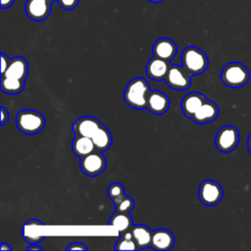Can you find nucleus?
<instances>
[{
  "label": "nucleus",
  "mask_w": 251,
  "mask_h": 251,
  "mask_svg": "<svg viewBox=\"0 0 251 251\" xmlns=\"http://www.w3.org/2000/svg\"><path fill=\"white\" fill-rule=\"evenodd\" d=\"M165 80L175 90H186L191 84V75L182 66L170 65Z\"/></svg>",
  "instance_id": "nucleus-8"
},
{
  "label": "nucleus",
  "mask_w": 251,
  "mask_h": 251,
  "mask_svg": "<svg viewBox=\"0 0 251 251\" xmlns=\"http://www.w3.org/2000/svg\"><path fill=\"white\" fill-rule=\"evenodd\" d=\"M26 250L27 251H30V250H42V247H40L37 243H31L29 246L26 247Z\"/></svg>",
  "instance_id": "nucleus-32"
},
{
  "label": "nucleus",
  "mask_w": 251,
  "mask_h": 251,
  "mask_svg": "<svg viewBox=\"0 0 251 251\" xmlns=\"http://www.w3.org/2000/svg\"><path fill=\"white\" fill-rule=\"evenodd\" d=\"M102 124L94 117L83 116L73 124V131L75 135L92 137Z\"/></svg>",
  "instance_id": "nucleus-11"
},
{
  "label": "nucleus",
  "mask_w": 251,
  "mask_h": 251,
  "mask_svg": "<svg viewBox=\"0 0 251 251\" xmlns=\"http://www.w3.org/2000/svg\"><path fill=\"white\" fill-rule=\"evenodd\" d=\"M206 97L200 92H189L187 93L180 102V107L182 113L185 117L191 119L195 112L201 107V105L206 101Z\"/></svg>",
  "instance_id": "nucleus-16"
},
{
  "label": "nucleus",
  "mask_w": 251,
  "mask_h": 251,
  "mask_svg": "<svg viewBox=\"0 0 251 251\" xmlns=\"http://www.w3.org/2000/svg\"><path fill=\"white\" fill-rule=\"evenodd\" d=\"M107 194L109 196V198H111L112 200H115L116 198L126 194L125 193V188L124 185L119 183V182H113L108 186L107 189Z\"/></svg>",
  "instance_id": "nucleus-25"
},
{
  "label": "nucleus",
  "mask_w": 251,
  "mask_h": 251,
  "mask_svg": "<svg viewBox=\"0 0 251 251\" xmlns=\"http://www.w3.org/2000/svg\"><path fill=\"white\" fill-rule=\"evenodd\" d=\"M14 1H15V0H1L0 7H1L2 9L9 8V7H11V6L14 4Z\"/></svg>",
  "instance_id": "nucleus-31"
},
{
  "label": "nucleus",
  "mask_w": 251,
  "mask_h": 251,
  "mask_svg": "<svg viewBox=\"0 0 251 251\" xmlns=\"http://www.w3.org/2000/svg\"><path fill=\"white\" fill-rule=\"evenodd\" d=\"M247 147H248V151L251 154V133L248 136V140H247Z\"/></svg>",
  "instance_id": "nucleus-34"
},
{
  "label": "nucleus",
  "mask_w": 251,
  "mask_h": 251,
  "mask_svg": "<svg viewBox=\"0 0 251 251\" xmlns=\"http://www.w3.org/2000/svg\"><path fill=\"white\" fill-rule=\"evenodd\" d=\"M72 149L74 154L79 159L86 156L95 150V145L91 137L75 135L72 142Z\"/></svg>",
  "instance_id": "nucleus-19"
},
{
  "label": "nucleus",
  "mask_w": 251,
  "mask_h": 251,
  "mask_svg": "<svg viewBox=\"0 0 251 251\" xmlns=\"http://www.w3.org/2000/svg\"><path fill=\"white\" fill-rule=\"evenodd\" d=\"M9 120V112L5 107H1V126H4Z\"/></svg>",
  "instance_id": "nucleus-29"
},
{
  "label": "nucleus",
  "mask_w": 251,
  "mask_h": 251,
  "mask_svg": "<svg viewBox=\"0 0 251 251\" xmlns=\"http://www.w3.org/2000/svg\"><path fill=\"white\" fill-rule=\"evenodd\" d=\"M46 1H48V2H50V3H51V2H53L54 0H46Z\"/></svg>",
  "instance_id": "nucleus-36"
},
{
  "label": "nucleus",
  "mask_w": 251,
  "mask_h": 251,
  "mask_svg": "<svg viewBox=\"0 0 251 251\" xmlns=\"http://www.w3.org/2000/svg\"><path fill=\"white\" fill-rule=\"evenodd\" d=\"M132 238L137 243L139 249H144L151 246L153 231L144 225H133L131 229Z\"/></svg>",
  "instance_id": "nucleus-18"
},
{
  "label": "nucleus",
  "mask_w": 251,
  "mask_h": 251,
  "mask_svg": "<svg viewBox=\"0 0 251 251\" xmlns=\"http://www.w3.org/2000/svg\"><path fill=\"white\" fill-rule=\"evenodd\" d=\"M175 244V236L172 231L165 228L153 230L151 248L157 251H168Z\"/></svg>",
  "instance_id": "nucleus-15"
},
{
  "label": "nucleus",
  "mask_w": 251,
  "mask_h": 251,
  "mask_svg": "<svg viewBox=\"0 0 251 251\" xmlns=\"http://www.w3.org/2000/svg\"><path fill=\"white\" fill-rule=\"evenodd\" d=\"M108 225L115 226L118 229L120 235H122L131 229L133 223L129 213L116 211V213L111 216Z\"/></svg>",
  "instance_id": "nucleus-20"
},
{
  "label": "nucleus",
  "mask_w": 251,
  "mask_h": 251,
  "mask_svg": "<svg viewBox=\"0 0 251 251\" xmlns=\"http://www.w3.org/2000/svg\"><path fill=\"white\" fill-rule=\"evenodd\" d=\"M27 74H28V65L26 60L23 57H15L11 59L7 70L3 74H1V76L25 79L27 76Z\"/></svg>",
  "instance_id": "nucleus-17"
},
{
  "label": "nucleus",
  "mask_w": 251,
  "mask_h": 251,
  "mask_svg": "<svg viewBox=\"0 0 251 251\" xmlns=\"http://www.w3.org/2000/svg\"><path fill=\"white\" fill-rule=\"evenodd\" d=\"M240 135L238 129L234 126H224L215 136V145L217 149L223 153L232 152L238 145Z\"/></svg>",
  "instance_id": "nucleus-5"
},
{
  "label": "nucleus",
  "mask_w": 251,
  "mask_h": 251,
  "mask_svg": "<svg viewBox=\"0 0 251 251\" xmlns=\"http://www.w3.org/2000/svg\"><path fill=\"white\" fill-rule=\"evenodd\" d=\"M170 65L168 61L153 56L146 65V75L153 80H164L167 77Z\"/></svg>",
  "instance_id": "nucleus-14"
},
{
  "label": "nucleus",
  "mask_w": 251,
  "mask_h": 251,
  "mask_svg": "<svg viewBox=\"0 0 251 251\" xmlns=\"http://www.w3.org/2000/svg\"><path fill=\"white\" fill-rule=\"evenodd\" d=\"M152 52L155 57H158L170 62L176 57L177 52V47L175 41H173L172 39L167 37H162L157 39L154 42L152 47Z\"/></svg>",
  "instance_id": "nucleus-12"
},
{
  "label": "nucleus",
  "mask_w": 251,
  "mask_h": 251,
  "mask_svg": "<svg viewBox=\"0 0 251 251\" xmlns=\"http://www.w3.org/2000/svg\"><path fill=\"white\" fill-rule=\"evenodd\" d=\"M0 249H1V251H12V247L10 245H8L7 243H5V242L1 243Z\"/></svg>",
  "instance_id": "nucleus-33"
},
{
  "label": "nucleus",
  "mask_w": 251,
  "mask_h": 251,
  "mask_svg": "<svg viewBox=\"0 0 251 251\" xmlns=\"http://www.w3.org/2000/svg\"><path fill=\"white\" fill-rule=\"evenodd\" d=\"M221 79L229 88H239L249 81L250 73L243 64L231 62L223 68Z\"/></svg>",
  "instance_id": "nucleus-4"
},
{
  "label": "nucleus",
  "mask_w": 251,
  "mask_h": 251,
  "mask_svg": "<svg viewBox=\"0 0 251 251\" xmlns=\"http://www.w3.org/2000/svg\"><path fill=\"white\" fill-rule=\"evenodd\" d=\"M181 64L191 75H197L207 70L209 60L203 50L195 46H188L182 51Z\"/></svg>",
  "instance_id": "nucleus-3"
},
{
  "label": "nucleus",
  "mask_w": 251,
  "mask_h": 251,
  "mask_svg": "<svg viewBox=\"0 0 251 251\" xmlns=\"http://www.w3.org/2000/svg\"><path fill=\"white\" fill-rule=\"evenodd\" d=\"M66 250H87V246L81 242H73L66 247Z\"/></svg>",
  "instance_id": "nucleus-27"
},
{
  "label": "nucleus",
  "mask_w": 251,
  "mask_h": 251,
  "mask_svg": "<svg viewBox=\"0 0 251 251\" xmlns=\"http://www.w3.org/2000/svg\"><path fill=\"white\" fill-rule=\"evenodd\" d=\"M16 126L18 129L27 135H33L39 133L45 126L44 116L31 109L22 110L17 114Z\"/></svg>",
  "instance_id": "nucleus-2"
},
{
  "label": "nucleus",
  "mask_w": 251,
  "mask_h": 251,
  "mask_svg": "<svg viewBox=\"0 0 251 251\" xmlns=\"http://www.w3.org/2000/svg\"><path fill=\"white\" fill-rule=\"evenodd\" d=\"M107 162L103 152L94 150L86 156L80 158L79 167L81 172L88 176L94 177L102 174L106 168Z\"/></svg>",
  "instance_id": "nucleus-6"
},
{
  "label": "nucleus",
  "mask_w": 251,
  "mask_h": 251,
  "mask_svg": "<svg viewBox=\"0 0 251 251\" xmlns=\"http://www.w3.org/2000/svg\"><path fill=\"white\" fill-rule=\"evenodd\" d=\"M91 138L95 145V149L101 152L108 150L111 147L113 141L110 130L103 125L97 129Z\"/></svg>",
  "instance_id": "nucleus-21"
},
{
  "label": "nucleus",
  "mask_w": 251,
  "mask_h": 251,
  "mask_svg": "<svg viewBox=\"0 0 251 251\" xmlns=\"http://www.w3.org/2000/svg\"><path fill=\"white\" fill-rule=\"evenodd\" d=\"M219 116V107L218 105L211 101L206 100L201 107L195 112V114L191 117V120L199 125L208 124L214 122Z\"/></svg>",
  "instance_id": "nucleus-13"
},
{
  "label": "nucleus",
  "mask_w": 251,
  "mask_h": 251,
  "mask_svg": "<svg viewBox=\"0 0 251 251\" xmlns=\"http://www.w3.org/2000/svg\"><path fill=\"white\" fill-rule=\"evenodd\" d=\"M170 107V98L159 90H150L147 96V109L154 115H162Z\"/></svg>",
  "instance_id": "nucleus-10"
},
{
  "label": "nucleus",
  "mask_w": 251,
  "mask_h": 251,
  "mask_svg": "<svg viewBox=\"0 0 251 251\" xmlns=\"http://www.w3.org/2000/svg\"><path fill=\"white\" fill-rule=\"evenodd\" d=\"M44 226V223H42L41 221L36 220V219H31V220H28L25 224V226Z\"/></svg>",
  "instance_id": "nucleus-30"
},
{
  "label": "nucleus",
  "mask_w": 251,
  "mask_h": 251,
  "mask_svg": "<svg viewBox=\"0 0 251 251\" xmlns=\"http://www.w3.org/2000/svg\"><path fill=\"white\" fill-rule=\"evenodd\" d=\"M150 86L145 78L135 77L126 86L124 91V100L131 108L143 110L147 107V96Z\"/></svg>",
  "instance_id": "nucleus-1"
},
{
  "label": "nucleus",
  "mask_w": 251,
  "mask_h": 251,
  "mask_svg": "<svg viewBox=\"0 0 251 251\" xmlns=\"http://www.w3.org/2000/svg\"><path fill=\"white\" fill-rule=\"evenodd\" d=\"M139 247L137 243L132 238L131 231H127L122 235L116 242L115 250H138Z\"/></svg>",
  "instance_id": "nucleus-23"
},
{
  "label": "nucleus",
  "mask_w": 251,
  "mask_h": 251,
  "mask_svg": "<svg viewBox=\"0 0 251 251\" xmlns=\"http://www.w3.org/2000/svg\"><path fill=\"white\" fill-rule=\"evenodd\" d=\"M25 10L29 19L35 22H41L49 17L51 3L46 0H26Z\"/></svg>",
  "instance_id": "nucleus-9"
},
{
  "label": "nucleus",
  "mask_w": 251,
  "mask_h": 251,
  "mask_svg": "<svg viewBox=\"0 0 251 251\" xmlns=\"http://www.w3.org/2000/svg\"><path fill=\"white\" fill-rule=\"evenodd\" d=\"M223 187L216 180L205 179L199 185L198 197L206 206H215L219 204L223 198Z\"/></svg>",
  "instance_id": "nucleus-7"
},
{
  "label": "nucleus",
  "mask_w": 251,
  "mask_h": 251,
  "mask_svg": "<svg viewBox=\"0 0 251 251\" xmlns=\"http://www.w3.org/2000/svg\"><path fill=\"white\" fill-rule=\"evenodd\" d=\"M10 61L11 59H9L5 53H1V74H3L7 70Z\"/></svg>",
  "instance_id": "nucleus-28"
},
{
  "label": "nucleus",
  "mask_w": 251,
  "mask_h": 251,
  "mask_svg": "<svg viewBox=\"0 0 251 251\" xmlns=\"http://www.w3.org/2000/svg\"><path fill=\"white\" fill-rule=\"evenodd\" d=\"M25 88V79L1 76V90L10 95H16Z\"/></svg>",
  "instance_id": "nucleus-22"
},
{
  "label": "nucleus",
  "mask_w": 251,
  "mask_h": 251,
  "mask_svg": "<svg viewBox=\"0 0 251 251\" xmlns=\"http://www.w3.org/2000/svg\"><path fill=\"white\" fill-rule=\"evenodd\" d=\"M57 2L63 9L70 11L77 6L79 0H57Z\"/></svg>",
  "instance_id": "nucleus-26"
},
{
  "label": "nucleus",
  "mask_w": 251,
  "mask_h": 251,
  "mask_svg": "<svg viewBox=\"0 0 251 251\" xmlns=\"http://www.w3.org/2000/svg\"><path fill=\"white\" fill-rule=\"evenodd\" d=\"M149 2H152V3H159V2H162L163 0H148Z\"/></svg>",
  "instance_id": "nucleus-35"
},
{
  "label": "nucleus",
  "mask_w": 251,
  "mask_h": 251,
  "mask_svg": "<svg viewBox=\"0 0 251 251\" xmlns=\"http://www.w3.org/2000/svg\"><path fill=\"white\" fill-rule=\"evenodd\" d=\"M115 204L116 211L118 212H124V213H129L133 207H134V201L130 196H127L126 194L116 198L113 200Z\"/></svg>",
  "instance_id": "nucleus-24"
}]
</instances>
